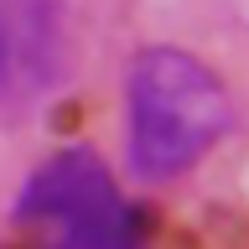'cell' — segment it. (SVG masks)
I'll use <instances>...</instances> for the list:
<instances>
[{"label": "cell", "mask_w": 249, "mask_h": 249, "mask_svg": "<svg viewBox=\"0 0 249 249\" xmlns=\"http://www.w3.org/2000/svg\"><path fill=\"white\" fill-rule=\"evenodd\" d=\"M11 89H16V57H11V36H5V26H0V114H5V104H11Z\"/></svg>", "instance_id": "obj_3"}, {"label": "cell", "mask_w": 249, "mask_h": 249, "mask_svg": "<svg viewBox=\"0 0 249 249\" xmlns=\"http://www.w3.org/2000/svg\"><path fill=\"white\" fill-rule=\"evenodd\" d=\"M16 218L42 233L47 249H140V213L124 202L109 166L73 145L26 177Z\"/></svg>", "instance_id": "obj_2"}, {"label": "cell", "mask_w": 249, "mask_h": 249, "mask_svg": "<svg viewBox=\"0 0 249 249\" xmlns=\"http://www.w3.org/2000/svg\"><path fill=\"white\" fill-rule=\"evenodd\" d=\"M229 89L202 57L182 47H145L124 73L130 166L151 182H171L229 135Z\"/></svg>", "instance_id": "obj_1"}]
</instances>
